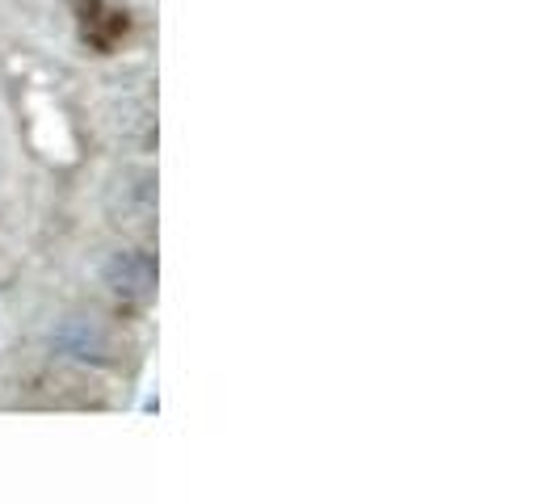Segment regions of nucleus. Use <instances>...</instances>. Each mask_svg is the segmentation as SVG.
Masks as SVG:
<instances>
[{
	"instance_id": "obj_1",
	"label": "nucleus",
	"mask_w": 559,
	"mask_h": 504,
	"mask_svg": "<svg viewBox=\"0 0 559 504\" xmlns=\"http://www.w3.org/2000/svg\"><path fill=\"white\" fill-rule=\"evenodd\" d=\"M106 286H110L118 299H152L156 295V261L140 249L114 252L106 261Z\"/></svg>"
},
{
	"instance_id": "obj_2",
	"label": "nucleus",
	"mask_w": 559,
	"mask_h": 504,
	"mask_svg": "<svg viewBox=\"0 0 559 504\" xmlns=\"http://www.w3.org/2000/svg\"><path fill=\"white\" fill-rule=\"evenodd\" d=\"M114 194H122V206H110L118 227H147L156 219V181L152 172H122L114 181Z\"/></svg>"
}]
</instances>
